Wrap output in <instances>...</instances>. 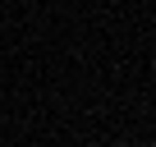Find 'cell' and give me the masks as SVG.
<instances>
[{"mask_svg":"<svg viewBox=\"0 0 156 147\" xmlns=\"http://www.w3.org/2000/svg\"><path fill=\"white\" fill-rule=\"evenodd\" d=\"M151 69H156V55H151Z\"/></svg>","mask_w":156,"mask_h":147,"instance_id":"obj_1","label":"cell"},{"mask_svg":"<svg viewBox=\"0 0 156 147\" xmlns=\"http://www.w3.org/2000/svg\"><path fill=\"white\" fill-rule=\"evenodd\" d=\"M151 23H156V19H151Z\"/></svg>","mask_w":156,"mask_h":147,"instance_id":"obj_2","label":"cell"}]
</instances>
